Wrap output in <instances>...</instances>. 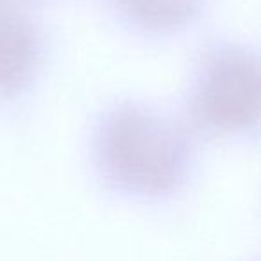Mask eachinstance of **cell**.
Listing matches in <instances>:
<instances>
[{
  "label": "cell",
  "instance_id": "cell-5",
  "mask_svg": "<svg viewBox=\"0 0 261 261\" xmlns=\"http://www.w3.org/2000/svg\"><path fill=\"white\" fill-rule=\"evenodd\" d=\"M15 2H20V0H15Z\"/></svg>",
  "mask_w": 261,
  "mask_h": 261
},
{
  "label": "cell",
  "instance_id": "cell-3",
  "mask_svg": "<svg viewBox=\"0 0 261 261\" xmlns=\"http://www.w3.org/2000/svg\"><path fill=\"white\" fill-rule=\"evenodd\" d=\"M43 45L36 23L15 0H0V98L31 88L41 66Z\"/></svg>",
  "mask_w": 261,
  "mask_h": 261
},
{
  "label": "cell",
  "instance_id": "cell-2",
  "mask_svg": "<svg viewBox=\"0 0 261 261\" xmlns=\"http://www.w3.org/2000/svg\"><path fill=\"white\" fill-rule=\"evenodd\" d=\"M259 63L252 48L220 41L204 50L190 83L186 113L199 130L245 136L259 125Z\"/></svg>",
  "mask_w": 261,
  "mask_h": 261
},
{
  "label": "cell",
  "instance_id": "cell-4",
  "mask_svg": "<svg viewBox=\"0 0 261 261\" xmlns=\"http://www.w3.org/2000/svg\"><path fill=\"white\" fill-rule=\"evenodd\" d=\"M204 0H111L129 25L150 34H170L188 27L202 11Z\"/></svg>",
  "mask_w": 261,
  "mask_h": 261
},
{
  "label": "cell",
  "instance_id": "cell-1",
  "mask_svg": "<svg viewBox=\"0 0 261 261\" xmlns=\"http://www.w3.org/2000/svg\"><path fill=\"white\" fill-rule=\"evenodd\" d=\"M93 161L109 188L158 199L185 185L192 143L186 130L160 109L122 102L108 109L95 127Z\"/></svg>",
  "mask_w": 261,
  "mask_h": 261
}]
</instances>
